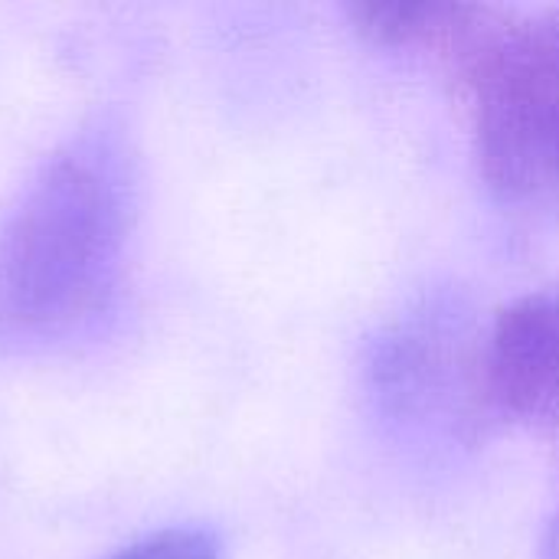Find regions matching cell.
I'll list each match as a JSON object with an SVG mask.
<instances>
[{
  "label": "cell",
  "mask_w": 559,
  "mask_h": 559,
  "mask_svg": "<svg viewBox=\"0 0 559 559\" xmlns=\"http://www.w3.org/2000/svg\"><path fill=\"white\" fill-rule=\"evenodd\" d=\"M481 406L504 423L559 429V285L508 305L478 354Z\"/></svg>",
  "instance_id": "3"
},
{
  "label": "cell",
  "mask_w": 559,
  "mask_h": 559,
  "mask_svg": "<svg viewBox=\"0 0 559 559\" xmlns=\"http://www.w3.org/2000/svg\"><path fill=\"white\" fill-rule=\"evenodd\" d=\"M481 7L462 3H360L350 16L383 46H445L455 49L478 20Z\"/></svg>",
  "instance_id": "4"
},
{
  "label": "cell",
  "mask_w": 559,
  "mask_h": 559,
  "mask_svg": "<svg viewBox=\"0 0 559 559\" xmlns=\"http://www.w3.org/2000/svg\"><path fill=\"white\" fill-rule=\"evenodd\" d=\"M452 52L488 190L518 213L559 216V7H481Z\"/></svg>",
  "instance_id": "2"
},
{
  "label": "cell",
  "mask_w": 559,
  "mask_h": 559,
  "mask_svg": "<svg viewBox=\"0 0 559 559\" xmlns=\"http://www.w3.org/2000/svg\"><path fill=\"white\" fill-rule=\"evenodd\" d=\"M124 226V187L108 147L66 151L0 236V328L52 334L105 292Z\"/></svg>",
  "instance_id": "1"
},
{
  "label": "cell",
  "mask_w": 559,
  "mask_h": 559,
  "mask_svg": "<svg viewBox=\"0 0 559 559\" xmlns=\"http://www.w3.org/2000/svg\"><path fill=\"white\" fill-rule=\"evenodd\" d=\"M111 559H223V547L206 531L174 527V531H160L154 537H144L141 544L121 550Z\"/></svg>",
  "instance_id": "5"
},
{
  "label": "cell",
  "mask_w": 559,
  "mask_h": 559,
  "mask_svg": "<svg viewBox=\"0 0 559 559\" xmlns=\"http://www.w3.org/2000/svg\"><path fill=\"white\" fill-rule=\"evenodd\" d=\"M540 559H559V518L550 524V531H547V537H544Z\"/></svg>",
  "instance_id": "6"
}]
</instances>
